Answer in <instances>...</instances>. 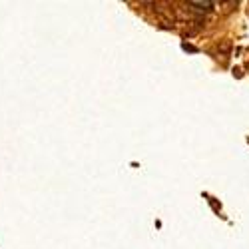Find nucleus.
Wrapping results in <instances>:
<instances>
[]
</instances>
